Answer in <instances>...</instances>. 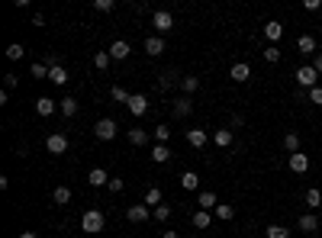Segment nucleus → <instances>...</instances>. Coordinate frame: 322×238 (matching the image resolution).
Here are the masks:
<instances>
[{
    "instance_id": "bb28decb",
    "label": "nucleus",
    "mask_w": 322,
    "mask_h": 238,
    "mask_svg": "<svg viewBox=\"0 0 322 238\" xmlns=\"http://www.w3.org/2000/svg\"><path fill=\"white\" fill-rule=\"evenodd\" d=\"M180 187H184V190H197V187H200V177H197L194 171H184V177H180Z\"/></svg>"
},
{
    "instance_id": "7c9ffc66",
    "label": "nucleus",
    "mask_w": 322,
    "mask_h": 238,
    "mask_svg": "<svg viewBox=\"0 0 322 238\" xmlns=\"http://www.w3.org/2000/svg\"><path fill=\"white\" fill-rule=\"evenodd\" d=\"M110 93H113V100H116V103H126V107H129V100H132V93H129L126 87H113Z\"/></svg>"
},
{
    "instance_id": "c756f323",
    "label": "nucleus",
    "mask_w": 322,
    "mask_h": 238,
    "mask_svg": "<svg viewBox=\"0 0 322 238\" xmlns=\"http://www.w3.org/2000/svg\"><path fill=\"white\" fill-rule=\"evenodd\" d=\"M210 222H213V216L206 213V209H197V213H194V225H197V228H206Z\"/></svg>"
},
{
    "instance_id": "ea45409f",
    "label": "nucleus",
    "mask_w": 322,
    "mask_h": 238,
    "mask_svg": "<svg viewBox=\"0 0 322 238\" xmlns=\"http://www.w3.org/2000/svg\"><path fill=\"white\" fill-rule=\"evenodd\" d=\"M264 61H271V65H274V61H281V49H277V45H267V49H264Z\"/></svg>"
},
{
    "instance_id": "4c0bfd02",
    "label": "nucleus",
    "mask_w": 322,
    "mask_h": 238,
    "mask_svg": "<svg viewBox=\"0 0 322 238\" xmlns=\"http://www.w3.org/2000/svg\"><path fill=\"white\" fill-rule=\"evenodd\" d=\"M155 219H158V222H168V219H171V206H164V203L155 206Z\"/></svg>"
},
{
    "instance_id": "8fccbe9b",
    "label": "nucleus",
    "mask_w": 322,
    "mask_h": 238,
    "mask_svg": "<svg viewBox=\"0 0 322 238\" xmlns=\"http://www.w3.org/2000/svg\"><path fill=\"white\" fill-rule=\"evenodd\" d=\"M161 238H177V232H164V235H161Z\"/></svg>"
},
{
    "instance_id": "49530a36",
    "label": "nucleus",
    "mask_w": 322,
    "mask_h": 238,
    "mask_svg": "<svg viewBox=\"0 0 322 238\" xmlns=\"http://www.w3.org/2000/svg\"><path fill=\"white\" fill-rule=\"evenodd\" d=\"M303 7H306V10H309V13H316V10H319V7H322V4H319V0H306V4H303Z\"/></svg>"
},
{
    "instance_id": "20e7f679",
    "label": "nucleus",
    "mask_w": 322,
    "mask_h": 238,
    "mask_svg": "<svg viewBox=\"0 0 322 238\" xmlns=\"http://www.w3.org/2000/svg\"><path fill=\"white\" fill-rule=\"evenodd\" d=\"M45 148H49V155H65L68 152V138L62 135V132H55V135L45 138Z\"/></svg>"
},
{
    "instance_id": "a211bd4d",
    "label": "nucleus",
    "mask_w": 322,
    "mask_h": 238,
    "mask_svg": "<svg viewBox=\"0 0 322 238\" xmlns=\"http://www.w3.org/2000/svg\"><path fill=\"white\" fill-rule=\"evenodd\" d=\"M319 228V219L312 216V213H303L300 216V232H316Z\"/></svg>"
},
{
    "instance_id": "b1692460",
    "label": "nucleus",
    "mask_w": 322,
    "mask_h": 238,
    "mask_svg": "<svg viewBox=\"0 0 322 238\" xmlns=\"http://www.w3.org/2000/svg\"><path fill=\"white\" fill-rule=\"evenodd\" d=\"M49 81H52V84H58V87H62V84L68 81V71H65V68H62V65H55V68H52V71H49Z\"/></svg>"
},
{
    "instance_id": "c03bdc74",
    "label": "nucleus",
    "mask_w": 322,
    "mask_h": 238,
    "mask_svg": "<svg viewBox=\"0 0 322 238\" xmlns=\"http://www.w3.org/2000/svg\"><path fill=\"white\" fill-rule=\"evenodd\" d=\"M16 84H20V77H16V74H4V87H7V90H13Z\"/></svg>"
},
{
    "instance_id": "f704fd0d",
    "label": "nucleus",
    "mask_w": 322,
    "mask_h": 238,
    "mask_svg": "<svg viewBox=\"0 0 322 238\" xmlns=\"http://www.w3.org/2000/svg\"><path fill=\"white\" fill-rule=\"evenodd\" d=\"M94 65H97V71H107L110 68V52H97V55H94Z\"/></svg>"
},
{
    "instance_id": "f3484780",
    "label": "nucleus",
    "mask_w": 322,
    "mask_h": 238,
    "mask_svg": "<svg viewBox=\"0 0 322 238\" xmlns=\"http://www.w3.org/2000/svg\"><path fill=\"white\" fill-rule=\"evenodd\" d=\"M213 142L219 145V148H229L232 145V129H216L213 132Z\"/></svg>"
},
{
    "instance_id": "6ab92c4d",
    "label": "nucleus",
    "mask_w": 322,
    "mask_h": 238,
    "mask_svg": "<svg viewBox=\"0 0 322 238\" xmlns=\"http://www.w3.org/2000/svg\"><path fill=\"white\" fill-rule=\"evenodd\" d=\"M219 206V203H216V193L213 190H203L200 193V209H206V213H210V209H216Z\"/></svg>"
},
{
    "instance_id": "c9c22d12",
    "label": "nucleus",
    "mask_w": 322,
    "mask_h": 238,
    "mask_svg": "<svg viewBox=\"0 0 322 238\" xmlns=\"http://www.w3.org/2000/svg\"><path fill=\"white\" fill-rule=\"evenodd\" d=\"M264 235H267V238H290V232H287L284 225H267Z\"/></svg>"
},
{
    "instance_id": "a19ab883",
    "label": "nucleus",
    "mask_w": 322,
    "mask_h": 238,
    "mask_svg": "<svg viewBox=\"0 0 322 238\" xmlns=\"http://www.w3.org/2000/svg\"><path fill=\"white\" fill-rule=\"evenodd\" d=\"M322 203V193L319 190H306V206H319Z\"/></svg>"
},
{
    "instance_id": "79ce46f5",
    "label": "nucleus",
    "mask_w": 322,
    "mask_h": 238,
    "mask_svg": "<svg viewBox=\"0 0 322 238\" xmlns=\"http://www.w3.org/2000/svg\"><path fill=\"white\" fill-rule=\"evenodd\" d=\"M94 10H97V13H110L113 10V0H94Z\"/></svg>"
},
{
    "instance_id": "a878e982",
    "label": "nucleus",
    "mask_w": 322,
    "mask_h": 238,
    "mask_svg": "<svg viewBox=\"0 0 322 238\" xmlns=\"http://www.w3.org/2000/svg\"><path fill=\"white\" fill-rule=\"evenodd\" d=\"M129 142L132 145H149V132L145 129H129Z\"/></svg>"
},
{
    "instance_id": "39448f33",
    "label": "nucleus",
    "mask_w": 322,
    "mask_h": 238,
    "mask_svg": "<svg viewBox=\"0 0 322 238\" xmlns=\"http://www.w3.org/2000/svg\"><path fill=\"white\" fill-rule=\"evenodd\" d=\"M152 26H155L158 32H171V29H174V16H171L168 10H158V13L152 16Z\"/></svg>"
},
{
    "instance_id": "423d86ee",
    "label": "nucleus",
    "mask_w": 322,
    "mask_h": 238,
    "mask_svg": "<svg viewBox=\"0 0 322 238\" xmlns=\"http://www.w3.org/2000/svg\"><path fill=\"white\" fill-rule=\"evenodd\" d=\"M129 110H132V116H145V113H149V97H145V93H132Z\"/></svg>"
},
{
    "instance_id": "aec40b11",
    "label": "nucleus",
    "mask_w": 322,
    "mask_h": 238,
    "mask_svg": "<svg viewBox=\"0 0 322 238\" xmlns=\"http://www.w3.org/2000/svg\"><path fill=\"white\" fill-rule=\"evenodd\" d=\"M187 142L194 145V148H203V145H206V132H203V129H190V132H187Z\"/></svg>"
},
{
    "instance_id": "4be33fe9",
    "label": "nucleus",
    "mask_w": 322,
    "mask_h": 238,
    "mask_svg": "<svg viewBox=\"0 0 322 238\" xmlns=\"http://www.w3.org/2000/svg\"><path fill=\"white\" fill-rule=\"evenodd\" d=\"M168 158H171V148H168V145H155V148H152V161H155V164H164Z\"/></svg>"
},
{
    "instance_id": "393cba45",
    "label": "nucleus",
    "mask_w": 322,
    "mask_h": 238,
    "mask_svg": "<svg viewBox=\"0 0 322 238\" xmlns=\"http://www.w3.org/2000/svg\"><path fill=\"white\" fill-rule=\"evenodd\" d=\"M52 200H55L58 206H68V203H71V190H68V187H55V193H52Z\"/></svg>"
},
{
    "instance_id": "09e8293b",
    "label": "nucleus",
    "mask_w": 322,
    "mask_h": 238,
    "mask_svg": "<svg viewBox=\"0 0 322 238\" xmlns=\"http://www.w3.org/2000/svg\"><path fill=\"white\" fill-rule=\"evenodd\" d=\"M20 238H39L36 232H20Z\"/></svg>"
},
{
    "instance_id": "2f4dec72",
    "label": "nucleus",
    "mask_w": 322,
    "mask_h": 238,
    "mask_svg": "<svg viewBox=\"0 0 322 238\" xmlns=\"http://www.w3.org/2000/svg\"><path fill=\"white\" fill-rule=\"evenodd\" d=\"M145 206H161V190L158 187H149V193H145Z\"/></svg>"
},
{
    "instance_id": "ddd939ff",
    "label": "nucleus",
    "mask_w": 322,
    "mask_h": 238,
    "mask_svg": "<svg viewBox=\"0 0 322 238\" xmlns=\"http://www.w3.org/2000/svg\"><path fill=\"white\" fill-rule=\"evenodd\" d=\"M55 110H58V103L49 100V97H39V100H36V113H39V116H52Z\"/></svg>"
},
{
    "instance_id": "2eb2a0df",
    "label": "nucleus",
    "mask_w": 322,
    "mask_h": 238,
    "mask_svg": "<svg viewBox=\"0 0 322 238\" xmlns=\"http://www.w3.org/2000/svg\"><path fill=\"white\" fill-rule=\"evenodd\" d=\"M129 222H145V219H149V206H145V203H142V206H129Z\"/></svg>"
},
{
    "instance_id": "9d476101",
    "label": "nucleus",
    "mask_w": 322,
    "mask_h": 238,
    "mask_svg": "<svg viewBox=\"0 0 322 238\" xmlns=\"http://www.w3.org/2000/svg\"><path fill=\"white\" fill-rule=\"evenodd\" d=\"M229 77H232V81H236V84H245L248 77H251V68L245 65V61H239V65H232V71H229Z\"/></svg>"
},
{
    "instance_id": "72a5a7b5",
    "label": "nucleus",
    "mask_w": 322,
    "mask_h": 238,
    "mask_svg": "<svg viewBox=\"0 0 322 238\" xmlns=\"http://www.w3.org/2000/svg\"><path fill=\"white\" fill-rule=\"evenodd\" d=\"M26 55V49L20 45V42H13V45H7V58H10V61H20Z\"/></svg>"
},
{
    "instance_id": "a18cd8bd",
    "label": "nucleus",
    "mask_w": 322,
    "mask_h": 238,
    "mask_svg": "<svg viewBox=\"0 0 322 238\" xmlns=\"http://www.w3.org/2000/svg\"><path fill=\"white\" fill-rule=\"evenodd\" d=\"M309 100H312V103H319V107H322V87H319V84L309 90Z\"/></svg>"
},
{
    "instance_id": "9b49d317",
    "label": "nucleus",
    "mask_w": 322,
    "mask_h": 238,
    "mask_svg": "<svg viewBox=\"0 0 322 238\" xmlns=\"http://www.w3.org/2000/svg\"><path fill=\"white\" fill-rule=\"evenodd\" d=\"M87 180H90V187H107V183H110V174L103 171V167H94V171L87 174Z\"/></svg>"
},
{
    "instance_id": "0eeeda50",
    "label": "nucleus",
    "mask_w": 322,
    "mask_h": 238,
    "mask_svg": "<svg viewBox=\"0 0 322 238\" xmlns=\"http://www.w3.org/2000/svg\"><path fill=\"white\" fill-rule=\"evenodd\" d=\"M190 113H194V100H190V97H177V100H174V116L184 119Z\"/></svg>"
},
{
    "instance_id": "e433bc0d",
    "label": "nucleus",
    "mask_w": 322,
    "mask_h": 238,
    "mask_svg": "<svg viewBox=\"0 0 322 238\" xmlns=\"http://www.w3.org/2000/svg\"><path fill=\"white\" fill-rule=\"evenodd\" d=\"M180 87L187 93H194V90H200V77H180Z\"/></svg>"
},
{
    "instance_id": "c85d7f7f",
    "label": "nucleus",
    "mask_w": 322,
    "mask_h": 238,
    "mask_svg": "<svg viewBox=\"0 0 322 238\" xmlns=\"http://www.w3.org/2000/svg\"><path fill=\"white\" fill-rule=\"evenodd\" d=\"M213 213H216V219H222V222H229V219L236 216V206H225V203H219V206H216Z\"/></svg>"
},
{
    "instance_id": "37998d69",
    "label": "nucleus",
    "mask_w": 322,
    "mask_h": 238,
    "mask_svg": "<svg viewBox=\"0 0 322 238\" xmlns=\"http://www.w3.org/2000/svg\"><path fill=\"white\" fill-rule=\"evenodd\" d=\"M110 193H123V177H110Z\"/></svg>"
},
{
    "instance_id": "412c9836",
    "label": "nucleus",
    "mask_w": 322,
    "mask_h": 238,
    "mask_svg": "<svg viewBox=\"0 0 322 238\" xmlns=\"http://www.w3.org/2000/svg\"><path fill=\"white\" fill-rule=\"evenodd\" d=\"M58 110H62V116H68V119H71L74 113H77V100H74V97H65V100L58 103Z\"/></svg>"
},
{
    "instance_id": "6e6552de",
    "label": "nucleus",
    "mask_w": 322,
    "mask_h": 238,
    "mask_svg": "<svg viewBox=\"0 0 322 238\" xmlns=\"http://www.w3.org/2000/svg\"><path fill=\"white\" fill-rule=\"evenodd\" d=\"M107 52H110V58L123 61V58H129V52H132V49H129V42H126V39H116V42H113V45H110Z\"/></svg>"
},
{
    "instance_id": "dca6fc26",
    "label": "nucleus",
    "mask_w": 322,
    "mask_h": 238,
    "mask_svg": "<svg viewBox=\"0 0 322 238\" xmlns=\"http://www.w3.org/2000/svg\"><path fill=\"white\" fill-rule=\"evenodd\" d=\"M145 52H149V55H161V52H164V39L161 36H149V39H145Z\"/></svg>"
},
{
    "instance_id": "58836bf2",
    "label": "nucleus",
    "mask_w": 322,
    "mask_h": 238,
    "mask_svg": "<svg viewBox=\"0 0 322 238\" xmlns=\"http://www.w3.org/2000/svg\"><path fill=\"white\" fill-rule=\"evenodd\" d=\"M174 81H177V74H174V71H164V74H161V81H158V87H161V90H168Z\"/></svg>"
},
{
    "instance_id": "de8ad7c7",
    "label": "nucleus",
    "mask_w": 322,
    "mask_h": 238,
    "mask_svg": "<svg viewBox=\"0 0 322 238\" xmlns=\"http://www.w3.org/2000/svg\"><path fill=\"white\" fill-rule=\"evenodd\" d=\"M312 68H316V71L322 74V55H316V58H312Z\"/></svg>"
},
{
    "instance_id": "1a4fd4ad",
    "label": "nucleus",
    "mask_w": 322,
    "mask_h": 238,
    "mask_svg": "<svg viewBox=\"0 0 322 238\" xmlns=\"http://www.w3.org/2000/svg\"><path fill=\"white\" fill-rule=\"evenodd\" d=\"M290 171L293 174H306L309 171V155H303V152L290 155Z\"/></svg>"
},
{
    "instance_id": "4468645a",
    "label": "nucleus",
    "mask_w": 322,
    "mask_h": 238,
    "mask_svg": "<svg viewBox=\"0 0 322 238\" xmlns=\"http://www.w3.org/2000/svg\"><path fill=\"white\" fill-rule=\"evenodd\" d=\"M264 36L271 39V42H281V39H284V26L277 23V20H271V23H264Z\"/></svg>"
},
{
    "instance_id": "5701e85b",
    "label": "nucleus",
    "mask_w": 322,
    "mask_h": 238,
    "mask_svg": "<svg viewBox=\"0 0 322 238\" xmlns=\"http://www.w3.org/2000/svg\"><path fill=\"white\" fill-rule=\"evenodd\" d=\"M284 148H287L290 155L300 152V135H297V132H287V135H284Z\"/></svg>"
},
{
    "instance_id": "473e14b6",
    "label": "nucleus",
    "mask_w": 322,
    "mask_h": 238,
    "mask_svg": "<svg viewBox=\"0 0 322 238\" xmlns=\"http://www.w3.org/2000/svg\"><path fill=\"white\" fill-rule=\"evenodd\" d=\"M155 138H158V145H168V138H171V126H155Z\"/></svg>"
},
{
    "instance_id": "f8f14e48",
    "label": "nucleus",
    "mask_w": 322,
    "mask_h": 238,
    "mask_svg": "<svg viewBox=\"0 0 322 238\" xmlns=\"http://www.w3.org/2000/svg\"><path fill=\"white\" fill-rule=\"evenodd\" d=\"M297 49L303 52V55H316V39H312L309 32H303V36L297 39Z\"/></svg>"
},
{
    "instance_id": "cd10ccee",
    "label": "nucleus",
    "mask_w": 322,
    "mask_h": 238,
    "mask_svg": "<svg viewBox=\"0 0 322 238\" xmlns=\"http://www.w3.org/2000/svg\"><path fill=\"white\" fill-rule=\"evenodd\" d=\"M29 71H32V77H36V81H45V77H49V71H52V68L45 65V61H36V65H32V68H29Z\"/></svg>"
},
{
    "instance_id": "f03ea898",
    "label": "nucleus",
    "mask_w": 322,
    "mask_h": 238,
    "mask_svg": "<svg viewBox=\"0 0 322 238\" xmlns=\"http://www.w3.org/2000/svg\"><path fill=\"white\" fill-rule=\"evenodd\" d=\"M316 81H319V71L312 65H303L300 71H297V84L303 87V90H312V87H316Z\"/></svg>"
},
{
    "instance_id": "7ed1b4c3",
    "label": "nucleus",
    "mask_w": 322,
    "mask_h": 238,
    "mask_svg": "<svg viewBox=\"0 0 322 238\" xmlns=\"http://www.w3.org/2000/svg\"><path fill=\"white\" fill-rule=\"evenodd\" d=\"M94 135H97L100 142H110V138L116 135V122H113V119H97V126H94Z\"/></svg>"
},
{
    "instance_id": "f257e3e1",
    "label": "nucleus",
    "mask_w": 322,
    "mask_h": 238,
    "mask_svg": "<svg viewBox=\"0 0 322 238\" xmlns=\"http://www.w3.org/2000/svg\"><path fill=\"white\" fill-rule=\"evenodd\" d=\"M81 228L87 235H97L103 228V213H100V209H87V213L81 216Z\"/></svg>"
}]
</instances>
